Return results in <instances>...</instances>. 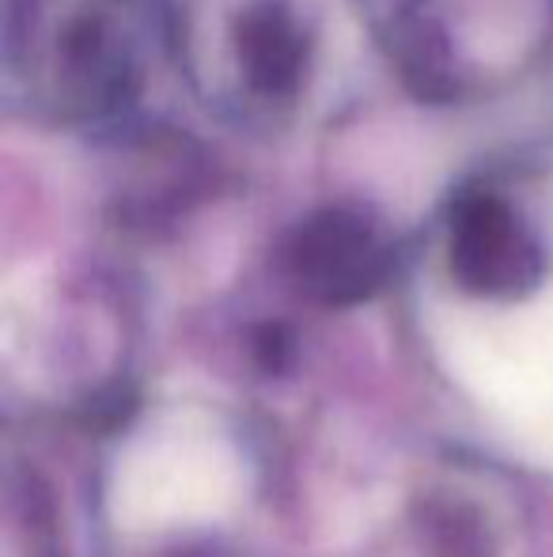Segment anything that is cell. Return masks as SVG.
Instances as JSON below:
<instances>
[{"label":"cell","instance_id":"277c9868","mask_svg":"<svg viewBox=\"0 0 553 557\" xmlns=\"http://www.w3.org/2000/svg\"><path fill=\"white\" fill-rule=\"evenodd\" d=\"M231 50L254 96L285 103L307 73L311 38L288 0H247L231 23Z\"/></svg>","mask_w":553,"mask_h":557},{"label":"cell","instance_id":"3957f363","mask_svg":"<svg viewBox=\"0 0 553 557\" xmlns=\"http://www.w3.org/2000/svg\"><path fill=\"white\" fill-rule=\"evenodd\" d=\"M448 258L458 285L481 296H519L539 285L546 270L531 227L493 190H466L455 198Z\"/></svg>","mask_w":553,"mask_h":557},{"label":"cell","instance_id":"7a4b0ae2","mask_svg":"<svg viewBox=\"0 0 553 557\" xmlns=\"http://www.w3.org/2000/svg\"><path fill=\"white\" fill-rule=\"evenodd\" d=\"M285 270L326 304H353L372 296L391 273V247L368 213L326 206L296 224L285 243Z\"/></svg>","mask_w":553,"mask_h":557},{"label":"cell","instance_id":"6da1fadb","mask_svg":"<svg viewBox=\"0 0 553 557\" xmlns=\"http://www.w3.org/2000/svg\"><path fill=\"white\" fill-rule=\"evenodd\" d=\"M148 23V0H4L8 88L53 122L126 111Z\"/></svg>","mask_w":553,"mask_h":557}]
</instances>
